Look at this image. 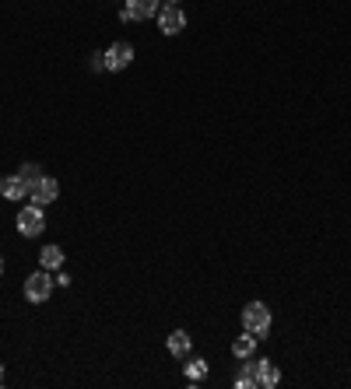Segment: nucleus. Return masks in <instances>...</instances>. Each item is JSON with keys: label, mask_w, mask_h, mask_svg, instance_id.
I'll return each instance as SVG.
<instances>
[{"label": "nucleus", "mask_w": 351, "mask_h": 389, "mask_svg": "<svg viewBox=\"0 0 351 389\" xmlns=\"http://www.w3.org/2000/svg\"><path fill=\"white\" fill-rule=\"evenodd\" d=\"M242 326H246L253 337H267V330H270V309H267L263 302H249V305L242 309Z\"/></svg>", "instance_id": "1"}, {"label": "nucleus", "mask_w": 351, "mask_h": 389, "mask_svg": "<svg viewBox=\"0 0 351 389\" xmlns=\"http://www.w3.org/2000/svg\"><path fill=\"white\" fill-rule=\"evenodd\" d=\"M43 228H46V214H43L39 204H29L25 211H18V232H22L25 239L43 235Z\"/></svg>", "instance_id": "2"}, {"label": "nucleus", "mask_w": 351, "mask_h": 389, "mask_svg": "<svg viewBox=\"0 0 351 389\" xmlns=\"http://www.w3.org/2000/svg\"><path fill=\"white\" fill-rule=\"evenodd\" d=\"M50 291H53V277L46 274V267H43V270H36V274L25 281V298H29V302H36V305H39V302H46V298H50Z\"/></svg>", "instance_id": "3"}, {"label": "nucleus", "mask_w": 351, "mask_h": 389, "mask_svg": "<svg viewBox=\"0 0 351 389\" xmlns=\"http://www.w3.org/2000/svg\"><path fill=\"white\" fill-rule=\"evenodd\" d=\"M134 64V46L130 43H113L106 50V71H127Z\"/></svg>", "instance_id": "4"}, {"label": "nucleus", "mask_w": 351, "mask_h": 389, "mask_svg": "<svg viewBox=\"0 0 351 389\" xmlns=\"http://www.w3.org/2000/svg\"><path fill=\"white\" fill-rule=\"evenodd\" d=\"M57 197H60V183H57V179H50V176H43V179L29 190V200H32V204H39V207L53 204Z\"/></svg>", "instance_id": "5"}, {"label": "nucleus", "mask_w": 351, "mask_h": 389, "mask_svg": "<svg viewBox=\"0 0 351 389\" xmlns=\"http://www.w3.org/2000/svg\"><path fill=\"white\" fill-rule=\"evenodd\" d=\"M183 25H186V15H183L176 4H169V8H162V11H158V29H162L165 36H179V32H183Z\"/></svg>", "instance_id": "6"}, {"label": "nucleus", "mask_w": 351, "mask_h": 389, "mask_svg": "<svg viewBox=\"0 0 351 389\" xmlns=\"http://www.w3.org/2000/svg\"><path fill=\"white\" fill-rule=\"evenodd\" d=\"M253 375H256V389H274L277 386V368H274V361H267V358H260V361H253Z\"/></svg>", "instance_id": "7"}, {"label": "nucleus", "mask_w": 351, "mask_h": 389, "mask_svg": "<svg viewBox=\"0 0 351 389\" xmlns=\"http://www.w3.org/2000/svg\"><path fill=\"white\" fill-rule=\"evenodd\" d=\"M0 197H8V200H22V197H29L22 176H4V179H0Z\"/></svg>", "instance_id": "8"}, {"label": "nucleus", "mask_w": 351, "mask_h": 389, "mask_svg": "<svg viewBox=\"0 0 351 389\" xmlns=\"http://www.w3.org/2000/svg\"><path fill=\"white\" fill-rule=\"evenodd\" d=\"M127 8L134 11V22H144V18H155L162 8H158V0H127Z\"/></svg>", "instance_id": "9"}, {"label": "nucleus", "mask_w": 351, "mask_h": 389, "mask_svg": "<svg viewBox=\"0 0 351 389\" xmlns=\"http://www.w3.org/2000/svg\"><path fill=\"white\" fill-rule=\"evenodd\" d=\"M165 344H169V351H172L176 358H186V354H190V333H186V330H172Z\"/></svg>", "instance_id": "10"}, {"label": "nucleus", "mask_w": 351, "mask_h": 389, "mask_svg": "<svg viewBox=\"0 0 351 389\" xmlns=\"http://www.w3.org/2000/svg\"><path fill=\"white\" fill-rule=\"evenodd\" d=\"M39 263H43L46 270H60V267H64V249H60V246H46V249L39 253Z\"/></svg>", "instance_id": "11"}, {"label": "nucleus", "mask_w": 351, "mask_h": 389, "mask_svg": "<svg viewBox=\"0 0 351 389\" xmlns=\"http://www.w3.org/2000/svg\"><path fill=\"white\" fill-rule=\"evenodd\" d=\"M253 351H256V337H253L249 330H246L242 337H235V340H232V354H235V358H249Z\"/></svg>", "instance_id": "12"}, {"label": "nucleus", "mask_w": 351, "mask_h": 389, "mask_svg": "<svg viewBox=\"0 0 351 389\" xmlns=\"http://www.w3.org/2000/svg\"><path fill=\"white\" fill-rule=\"evenodd\" d=\"M204 375H207V361H204V358H197V361L186 365V379H190V382H200Z\"/></svg>", "instance_id": "13"}, {"label": "nucleus", "mask_w": 351, "mask_h": 389, "mask_svg": "<svg viewBox=\"0 0 351 389\" xmlns=\"http://www.w3.org/2000/svg\"><path fill=\"white\" fill-rule=\"evenodd\" d=\"M235 386H239V389H256V375H253V365H242V372H239Z\"/></svg>", "instance_id": "14"}, {"label": "nucleus", "mask_w": 351, "mask_h": 389, "mask_svg": "<svg viewBox=\"0 0 351 389\" xmlns=\"http://www.w3.org/2000/svg\"><path fill=\"white\" fill-rule=\"evenodd\" d=\"M18 176H22V183H25V190H32V186H36V183L43 179L36 165H22V172H18Z\"/></svg>", "instance_id": "15"}, {"label": "nucleus", "mask_w": 351, "mask_h": 389, "mask_svg": "<svg viewBox=\"0 0 351 389\" xmlns=\"http://www.w3.org/2000/svg\"><path fill=\"white\" fill-rule=\"evenodd\" d=\"M92 71H106V53H95V57H92Z\"/></svg>", "instance_id": "16"}, {"label": "nucleus", "mask_w": 351, "mask_h": 389, "mask_svg": "<svg viewBox=\"0 0 351 389\" xmlns=\"http://www.w3.org/2000/svg\"><path fill=\"white\" fill-rule=\"evenodd\" d=\"M0 386H4V365H0Z\"/></svg>", "instance_id": "17"}, {"label": "nucleus", "mask_w": 351, "mask_h": 389, "mask_svg": "<svg viewBox=\"0 0 351 389\" xmlns=\"http://www.w3.org/2000/svg\"><path fill=\"white\" fill-rule=\"evenodd\" d=\"M0 274H4V260H0Z\"/></svg>", "instance_id": "18"}, {"label": "nucleus", "mask_w": 351, "mask_h": 389, "mask_svg": "<svg viewBox=\"0 0 351 389\" xmlns=\"http://www.w3.org/2000/svg\"><path fill=\"white\" fill-rule=\"evenodd\" d=\"M172 4H176V0H172Z\"/></svg>", "instance_id": "19"}]
</instances>
